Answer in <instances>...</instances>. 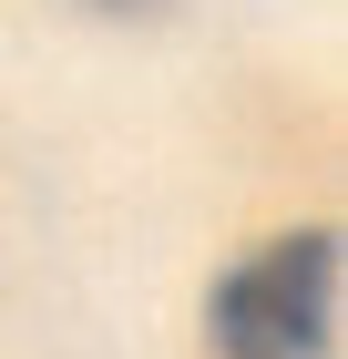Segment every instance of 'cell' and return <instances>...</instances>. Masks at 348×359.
Instances as JSON below:
<instances>
[{"label": "cell", "instance_id": "7a4b0ae2", "mask_svg": "<svg viewBox=\"0 0 348 359\" xmlns=\"http://www.w3.org/2000/svg\"><path fill=\"white\" fill-rule=\"evenodd\" d=\"M103 11H154V0H103Z\"/></svg>", "mask_w": 348, "mask_h": 359}, {"label": "cell", "instance_id": "6da1fadb", "mask_svg": "<svg viewBox=\"0 0 348 359\" xmlns=\"http://www.w3.org/2000/svg\"><path fill=\"white\" fill-rule=\"evenodd\" d=\"M225 359H328L338 349V226H297L215 287Z\"/></svg>", "mask_w": 348, "mask_h": 359}]
</instances>
